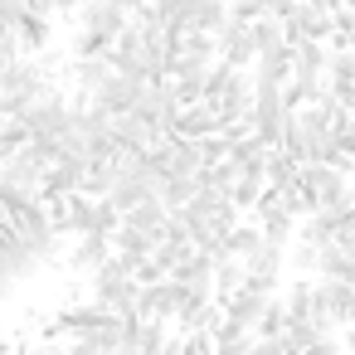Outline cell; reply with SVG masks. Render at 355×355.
<instances>
[{
    "label": "cell",
    "mask_w": 355,
    "mask_h": 355,
    "mask_svg": "<svg viewBox=\"0 0 355 355\" xmlns=\"http://www.w3.org/2000/svg\"><path fill=\"white\" fill-rule=\"evenodd\" d=\"M137 258H122L112 253L98 272H93V302L117 311V316H137V302H141V287H137Z\"/></svg>",
    "instance_id": "1"
},
{
    "label": "cell",
    "mask_w": 355,
    "mask_h": 355,
    "mask_svg": "<svg viewBox=\"0 0 355 355\" xmlns=\"http://www.w3.org/2000/svg\"><path fill=\"white\" fill-rule=\"evenodd\" d=\"M297 195L306 200L311 214H321V209H350V200H355L350 180H345L336 166H326V161L302 166V175H297Z\"/></svg>",
    "instance_id": "2"
},
{
    "label": "cell",
    "mask_w": 355,
    "mask_h": 355,
    "mask_svg": "<svg viewBox=\"0 0 355 355\" xmlns=\"http://www.w3.org/2000/svg\"><path fill=\"white\" fill-rule=\"evenodd\" d=\"M20 122H25L30 141H59V137L73 132V107H69V98H64L59 88H44V93L20 112Z\"/></svg>",
    "instance_id": "3"
},
{
    "label": "cell",
    "mask_w": 355,
    "mask_h": 355,
    "mask_svg": "<svg viewBox=\"0 0 355 355\" xmlns=\"http://www.w3.org/2000/svg\"><path fill=\"white\" fill-rule=\"evenodd\" d=\"M292 44H326L336 40V0H297V10L287 20Z\"/></svg>",
    "instance_id": "4"
},
{
    "label": "cell",
    "mask_w": 355,
    "mask_h": 355,
    "mask_svg": "<svg viewBox=\"0 0 355 355\" xmlns=\"http://www.w3.org/2000/svg\"><path fill=\"white\" fill-rule=\"evenodd\" d=\"M78 30L83 35H93V40H103L107 49L132 30V15L117 6V0H83V10H78Z\"/></svg>",
    "instance_id": "5"
},
{
    "label": "cell",
    "mask_w": 355,
    "mask_h": 355,
    "mask_svg": "<svg viewBox=\"0 0 355 355\" xmlns=\"http://www.w3.org/2000/svg\"><path fill=\"white\" fill-rule=\"evenodd\" d=\"M15 239L25 243V253H30L35 263H49V258H59V243H64V234L54 229L49 209H35V214L15 219Z\"/></svg>",
    "instance_id": "6"
},
{
    "label": "cell",
    "mask_w": 355,
    "mask_h": 355,
    "mask_svg": "<svg viewBox=\"0 0 355 355\" xmlns=\"http://www.w3.org/2000/svg\"><path fill=\"white\" fill-rule=\"evenodd\" d=\"M272 302H277V297H268V292L239 287L234 297H224V302H219V311H224V321H229L234 331L258 336V326H263V316H268V306H272Z\"/></svg>",
    "instance_id": "7"
},
{
    "label": "cell",
    "mask_w": 355,
    "mask_h": 355,
    "mask_svg": "<svg viewBox=\"0 0 355 355\" xmlns=\"http://www.w3.org/2000/svg\"><path fill=\"white\" fill-rule=\"evenodd\" d=\"M214 59L229 64V69H239V73H243V64H258V54H253V35H248L243 20L229 15V20L214 30Z\"/></svg>",
    "instance_id": "8"
},
{
    "label": "cell",
    "mask_w": 355,
    "mask_h": 355,
    "mask_svg": "<svg viewBox=\"0 0 355 355\" xmlns=\"http://www.w3.org/2000/svg\"><path fill=\"white\" fill-rule=\"evenodd\" d=\"M229 6L234 0H185V10L175 15V35L185 40V35H214L224 20H229Z\"/></svg>",
    "instance_id": "9"
},
{
    "label": "cell",
    "mask_w": 355,
    "mask_h": 355,
    "mask_svg": "<svg viewBox=\"0 0 355 355\" xmlns=\"http://www.w3.org/2000/svg\"><path fill=\"white\" fill-rule=\"evenodd\" d=\"M219 132H224L219 103H195V107H180V117H175V137L180 141H209Z\"/></svg>",
    "instance_id": "10"
},
{
    "label": "cell",
    "mask_w": 355,
    "mask_h": 355,
    "mask_svg": "<svg viewBox=\"0 0 355 355\" xmlns=\"http://www.w3.org/2000/svg\"><path fill=\"white\" fill-rule=\"evenodd\" d=\"M277 302H282L287 326H292V321H326V311H321V282H306V277H302V282H292Z\"/></svg>",
    "instance_id": "11"
},
{
    "label": "cell",
    "mask_w": 355,
    "mask_h": 355,
    "mask_svg": "<svg viewBox=\"0 0 355 355\" xmlns=\"http://www.w3.org/2000/svg\"><path fill=\"white\" fill-rule=\"evenodd\" d=\"M137 316H141V321H156V326L175 321V316H180V287H175V282H156V287H141Z\"/></svg>",
    "instance_id": "12"
},
{
    "label": "cell",
    "mask_w": 355,
    "mask_h": 355,
    "mask_svg": "<svg viewBox=\"0 0 355 355\" xmlns=\"http://www.w3.org/2000/svg\"><path fill=\"white\" fill-rule=\"evenodd\" d=\"M321 93H326L331 103H340V107H345V98L355 93V54H350V49L326 54V78H321Z\"/></svg>",
    "instance_id": "13"
},
{
    "label": "cell",
    "mask_w": 355,
    "mask_h": 355,
    "mask_svg": "<svg viewBox=\"0 0 355 355\" xmlns=\"http://www.w3.org/2000/svg\"><path fill=\"white\" fill-rule=\"evenodd\" d=\"M321 78H326V49L321 44H292V83L321 88Z\"/></svg>",
    "instance_id": "14"
},
{
    "label": "cell",
    "mask_w": 355,
    "mask_h": 355,
    "mask_svg": "<svg viewBox=\"0 0 355 355\" xmlns=\"http://www.w3.org/2000/svg\"><path fill=\"white\" fill-rule=\"evenodd\" d=\"M321 311L331 326H350L355 321V287L350 282H321Z\"/></svg>",
    "instance_id": "15"
},
{
    "label": "cell",
    "mask_w": 355,
    "mask_h": 355,
    "mask_svg": "<svg viewBox=\"0 0 355 355\" xmlns=\"http://www.w3.org/2000/svg\"><path fill=\"white\" fill-rule=\"evenodd\" d=\"M112 253H117L112 234H88V239H78V243H73V253H69V268H88V272H98V268H103Z\"/></svg>",
    "instance_id": "16"
},
{
    "label": "cell",
    "mask_w": 355,
    "mask_h": 355,
    "mask_svg": "<svg viewBox=\"0 0 355 355\" xmlns=\"http://www.w3.org/2000/svg\"><path fill=\"white\" fill-rule=\"evenodd\" d=\"M171 282H180V287H214V258L200 253V248H190V253L171 268Z\"/></svg>",
    "instance_id": "17"
},
{
    "label": "cell",
    "mask_w": 355,
    "mask_h": 355,
    "mask_svg": "<svg viewBox=\"0 0 355 355\" xmlns=\"http://www.w3.org/2000/svg\"><path fill=\"white\" fill-rule=\"evenodd\" d=\"M15 40H20V49H25L30 59H40V54L49 49V40H54V20H49V15H35V10H30V15L20 20Z\"/></svg>",
    "instance_id": "18"
},
{
    "label": "cell",
    "mask_w": 355,
    "mask_h": 355,
    "mask_svg": "<svg viewBox=\"0 0 355 355\" xmlns=\"http://www.w3.org/2000/svg\"><path fill=\"white\" fill-rule=\"evenodd\" d=\"M248 35H253V54L258 59H272V54H287L292 49L282 20H258V25H248Z\"/></svg>",
    "instance_id": "19"
},
{
    "label": "cell",
    "mask_w": 355,
    "mask_h": 355,
    "mask_svg": "<svg viewBox=\"0 0 355 355\" xmlns=\"http://www.w3.org/2000/svg\"><path fill=\"white\" fill-rule=\"evenodd\" d=\"M243 277H248V268H243L234 253H214V302L234 297V292L243 287Z\"/></svg>",
    "instance_id": "20"
},
{
    "label": "cell",
    "mask_w": 355,
    "mask_h": 355,
    "mask_svg": "<svg viewBox=\"0 0 355 355\" xmlns=\"http://www.w3.org/2000/svg\"><path fill=\"white\" fill-rule=\"evenodd\" d=\"M166 219H171V214H166V205H161V200H146V205H141V209H132L122 224H127V229H141V234H166Z\"/></svg>",
    "instance_id": "21"
},
{
    "label": "cell",
    "mask_w": 355,
    "mask_h": 355,
    "mask_svg": "<svg viewBox=\"0 0 355 355\" xmlns=\"http://www.w3.org/2000/svg\"><path fill=\"white\" fill-rule=\"evenodd\" d=\"M263 195H268V180H263V175H239V185L229 190V205H234V209H258Z\"/></svg>",
    "instance_id": "22"
},
{
    "label": "cell",
    "mask_w": 355,
    "mask_h": 355,
    "mask_svg": "<svg viewBox=\"0 0 355 355\" xmlns=\"http://www.w3.org/2000/svg\"><path fill=\"white\" fill-rule=\"evenodd\" d=\"M258 248H263V234H258V224H239V229L224 239V253H234L239 263H248Z\"/></svg>",
    "instance_id": "23"
},
{
    "label": "cell",
    "mask_w": 355,
    "mask_h": 355,
    "mask_svg": "<svg viewBox=\"0 0 355 355\" xmlns=\"http://www.w3.org/2000/svg\"><path fill=\"white\" fill-rule=\"evenodd\" d=\"M253 340H258V336L234 331L229 321H219V331H214V355H253Z\"/></svg>",
    "instance_id": "24"
},
{
    "label": "cell",
    "mask_w": 355,
    "mask_h": 355,
    "mask_svg": "<svg viewBox=\"0 0 355 355\" xmlns=\"http://www.w3.org/2000/svg\"><path fill=\"white\" fill-rule=\"evenodd\" d=\"M195 195H200V180H166L161 205H166V214H180V209H185Z\"/></svg>",
    "instance_id": "25"
},
{
    "label": "cell",
    "mask_w": 355,
    "mask_h": 355,
    "mask_svg": "<svg viewBox=\"0 0 355 355\" xmlns=\"http://www.w3.org/2000/svg\"><path fill=\"white\" fill-rule=\"evenodd\" d=\"M180 355H214V331H190V336H180Z\"/></svg>",
    "instance_id": "26"
},
{
    "label": "cell",
    "mask_w": 355,
    "mask_h": 355,
    "mask_svg": "<svg viewBox=\"0 0 355 355\" xmlns=\"http://www.w3.org/2000/svg\"><path fill=\"white\" fill-rule=\"evenodd\" d=\"M258 10H263V20H292V10H297V0H258Z\"/></svg>",
    "instance_id": "27"
},
{
    "label": "cell",
    "mask_w": 355,
    "mask_h": 355,
    "mask_svg": "<svg viewBox=\"0 0 355 355\" xmlns=\"http://www.w3.org/2000/svg\"><path fill=\"white\" fill-rule=\"evenodd\" d=\"M316 258H321V253H316L311 243H297V248L287 253V268H297V272H311V268H316Z\"/></svg>",
    "instance_id": "28"
},
{
    "label": "cell",
    "mask_w": 355,
    "mask_h": 355,
    "mask_svg": "<svg viewBox=\"0 0 355 355\" xmlns=\"http://www.w3.org/2000/svg\"><path fill=\"white\" fill-rule=\"evenodd\" d=\"M253 355H287V350H282V340H268V336H258V340H253Z\"/></svg>",
    "instance_id": "29"
},
{
    "label": "cell",
    "mask_w": 355,
    "mask_h": 355,
    "mask_svg": "<svg viewBox=\"0 0 355 355\" xmlns=\"http://www.w3.org/2000/svg\"><path fill=\"white\" fill-rule=\"evenodd\" d=\"M25 6H30L35 15H49V0H25Z\"/></svg>",
    "instance_id": "30"
},
{
    "label": "cell",
    "mask_w": 355,
    "mask_h": 355,
    "mask_svg": "<svg viewBox=\"0 0 355 355\" xmlns=\"http://www.w3.org/2000/svg\"><path fill=\"white\" fill-rule=\"evenodd\" d=\"M0 355H20V350H15V345H10V340H0Z\"/></svg>",
    "instance_id": "31"
},
{
    "label": "cell",
    "mask_w": 355,
    "mask_h": 355,
    "mask_svg": "<svg viewBox=\"0 0 355 355\" xmlns=\"http://www.w3.org/2000/svg\"><path fill=\"white\" fill-rule=\"evenodd\" d=\"M345 112H350V122H355V93H350V98H345Z\"/></svg>",
    "instance_id": "32"
},
{
    "label": "cell",
    "mask_w": 355,
    "mask_h": 355,
    "mask_svg": "<svg viewBox=\"0 0 355 355\" xmlns=\"http://www.w3.org/2000/svg\"><path fill=\"white\" fill-rule=\"evenodd\" d=\"M340 49H350V54H355V40H345V44H340Z\"/></svg>",
    "instance_id": "33"
},
{
    "label": "cell",
    "mask_w": 355,
    "mask_h": 355,
    "mask_svg": "<svg viewBox=\"0 0 355 355\" xmlns=\"http://www.w3.org/2000/svg\"><path fill=\"white\" fill-rule=\"evenodd\" d=\"M331 355H350V350H345V345H336V350H331Z\"/></svg>",
    "instance_id": "34"
},
{
    "label": "cell",
    "mask_w": 355,
    "mask_h": 355,
    "mask_svg": "<svg viewBox=\"0 0 355 355\" xmlns=\"http://www.w3.org/2000/svg\"><path fill=\"white\" fill-rule=\"evenodd\" d=\"M0 340H6V326H0Z\"/></svg>",
    "instance_id": "35"
}]
</instances>
